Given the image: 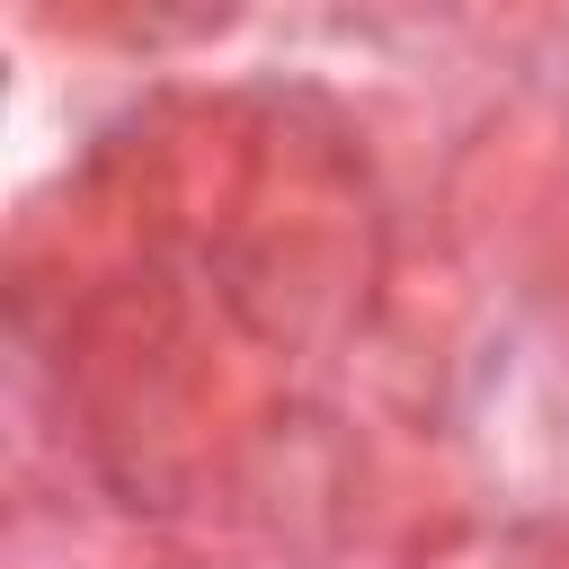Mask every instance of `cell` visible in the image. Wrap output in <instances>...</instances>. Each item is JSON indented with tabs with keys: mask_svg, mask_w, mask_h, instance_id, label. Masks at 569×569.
I'll list each match as a JSON object with an SVG mask.
<instances>
[]
</instances>
